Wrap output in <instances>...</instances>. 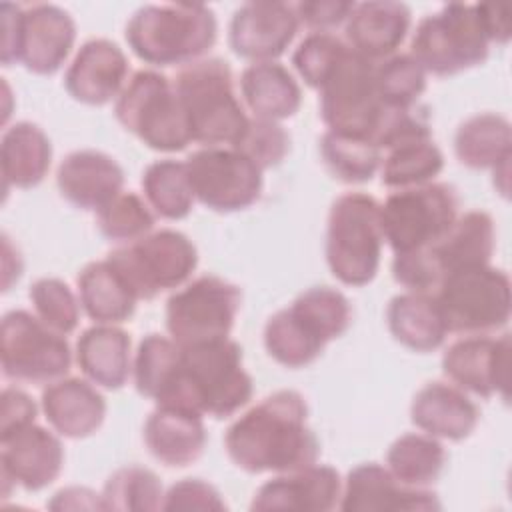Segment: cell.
I'll return each instance as SVG.
<instances>
[{
    "label": "cell",
    "instance_id": "7dc6e473",
    "mask_svg": "<svg viewBox=\"0 0 512 512\" xmlns=\"http://www.w3.org/2000/svg\"><path fill=\"white\" fill-rule=\"evenodd\" d=\"M392 276L400 286L422 294H434L444 278L430 246L394 254Z\"/></svg>",
    "mask_w": 512,
    "mask_h": 512
},
{
    "label": "cell",
    "instance_id": "d590c367",
    "mask_svg": "<svg viewBox=\"0 0 512 512\" xmlns=\"http://www.w3.org/2000/svg\"><path fill=\"white\" fill-rule=\"evenodd\" d=\"M142 190L148 206L166 220L186 218L196 200L186 162L172 158L156 160L144 170Z\"/></svg>",
    "mask_w": 512,
    "mask_h": 512
},
{
    "label": "cell",
    "instance_id": "681fc988",
    "mask_svg": "<svg viewBox=\"0 0 512 512\" xmlns=\"http://www.w3.org/2000/svg\"><path fill=\"white\" fill-rule=\"evenodd\" d=\"M300 24L310 28L312 32H330L348 20L354 2L342 0H308L294 4Z\"/></svg>",
    "mask_w": 512,
    "mask_h": 512
},
{
    "label": "cell",
    "instance_id": "60d3db41",
    "mask_svg": "<svg viewBox=\"0 0 512 512\" xmlns=\"http://www.w3.org/2000/svg\"><path fill=\"white\" fill-rule=\"evenodd\" d=\"M96 224L112 242H134L152 230L154 214L136 192H120L96 210Z\"/></svg>",
    "mask_w": 512,
    "mask_h": 512
},
{
    "label": "cell",
    "instance_id": "7c38bea8",
    "mask_svg": "<svg viewBox=\"0 0 512 512\" xmlns=\"http://www.w3.org/2000/svg\"><path fill=\"white\" fill-rule=\"evenodd\" d=\"M328 130L372 140L384 102L376 90V62L350 44L318 88Z\"/></svg>",
    "mask_w": 512,
    "mask_h": 512
},
{
    "label": "cell",
    "instance_id": "d4e9b609",
    "mask_svg": "<svg viewBox=\"0 0 512 512\" xmlns=\"http://www.w3.org/2000/svg\"><path fill=\"white\" fill-rule=\"evenodd\" d=\"M478 418V406L448 382L424 384L410 404V420L434 438L464 440L474 432Z\"/></svg>",
    "mask_w": 512,
    "mask_h": 512
},
{
    "label": "cell",
    "instance_id": "b9f144b4",
    "mask_svg": "<svg viewBox=\"0 0 512 512\" xmlns=\"http://www.w3.org/2000/svg\"><path fill=\"white\" fill-rule=\"evenodd\" d=\"M376 90L388 106H412L426 90V70L412 54H392L376 62Z\"/></svg>",
    "mask_w": 512,
    "mask_h": 512
},
{
    "label": "cell",
    "instance_id": "ac0fdd59",
    "mask_svg": "<svg viewBox=\"0 0 512 512\" xmlns=\"http://www.w3.org/2000/svg\"><path fill=\"white\" fill-rule=\"evenodd\" d=\"M300 28L294 4L246 2L230 20V48L252 62H270L284 54Z\"/></svg>",
    "mask_w": 512,
    "mask_h": 512
},
{
    "label": "cell",
    "instance_id": "1f68e13d",
    "mask_svg": "<svg viewBox=\"0 0 512 512\" xmlns=\"http://www.w3.org/2000/svg\"><path fill=\"white\" fill-rule=\"evenodd\" d=\"M386 320L390 334L416 352L440 348L448 334L434 294L406 292L394 296L388 304Z\"/></svg>",
    "mask_w": 512,
    "mask_h": 512
},
{
    "label": "cell",
    "instance_id": "f907efd6",
    "mask_svg": "<svg viewBox=\"0 0 512 512\" xmlns=\"http://www.w3.org/2000/svg\"><path fill=\"white\" fill-rule=\"evenodd\" d=\"M36 414L38 408L26 392L18 388H4L0 408V436L32 424L36 420Z\"/></svg>",
    "mask_w": 512,
    "mask_h": 512
},
{
    "label": "cell",
    "instance_id": "2e32d148",
    "mask_svg": "<svg viewBox=\"0 0 512 512\" xmlns=\"http://www.w3.org/2000/svg\"><path fill=\"white\" fill-rule=\"evenodd\" d=\"M442 370L462 390L482 398L498 394L508 400L510 334L498 338L470 334L456 340L442 356Z\"/></svg>",
    "mask_w": 512,
    "mask_h": 512
},
{
    "label": "cell",
    "instance_id": "30bf717a",
    "mask_svg": "<svg viewBox=\"0 0 512 512\" xmlns=\"http://www.w3.org/2000/svg\"><path fill=\"white\" fill-rule=\"evenodd\" d=\"M458 194L444 182L394 190L380 204L382 234L394 254L440 242L458 218Z\"/></svg>",
    "mask_w": 512,
    "mask_h": 512
},
{
    "label": "cell",
    "instance_id": "db71d44e",
    "mask_svg": "<svg viewBox=\"0 0 512 512\" xmlns=\"http://www.w3.org/2000/svg\"><path fill=\"white\" fill-rule=\"evenodd\" d=\"M486 30L490 34L492 44H506L510 38V22H508V10L502 6H490V4H480Z\"/></svg>",
    "mask_w": 512,
    "mask_h": 512
},
{
    "label": "cell",
    "instance_id": "f546056e",
    "mask_svg": "<svg viewBox=\"0 0 512 512\" xmlns=\"http://www.w3.org/2000/svg\"><path fill=\"white\" fill-rule=\"evenodd\" d=\"M78 298L86 316L98 324H118L128 320L138 302V296L126 278L108 258L90 262L80 270Z\"/></svg>",
    "mask_w": 512,
    "mask_h": 512
},
{
    "label": "cell",
    "instance_id": "ffe728a7",
    "mask_svg": "<svg viewBox=\"0 0 512 512\" xmlns=\"http://www.w3.org/2000/svg\"><path fill=\"white\" fill-rule=\"evenodd\" d=\"M76 40L72 16L56 4L22 8L18 62L34 74H54L68 58Z\"/></svg>",
    "mask_w": 512,
    "mask_h": 512
},
{
    "label": "cell",
    "instance_id": "cb8c5ba5",
    "mask_svg": "<svg viewBox=\"0 0 512 512\" xmlns=\"http://www.w3.org/2000/svg\"><path fill=\"white\" fill-rule=\"evenodd\" d=\"M410 22V8L402 2H360L354 4L346 20V42L362 56L380 62L400 48L410 30Z\"/></svg>",
    "mask_w": 512,
    "mask_h": 512
},
{
    "label": "cell",
    "instance_id": "4316f807",
    "mask_svg": "<svg viewBox=\"0 0 512 512\" xmlns=\"http://www.w3.org/2000/svg\"><path fill=\"white\" fill-rule=\"evenodd\" d=\"M148 452L166 466H188L196 462L206 446L202 416L184 408L158 406L144 424Z\"/></svg>",
    "mask_w": 512,
    "mask_h": 512
},
{
    "label": "cell",
    "instance_id": "8fae6325",
    "mask_svg": "<svg viewBox=\"0 0 512 512\" xmlns=\"http://www.w3.org/2000/svg\"><path fill=\"white\" fill-rule=\"evenodd\" d=\"M126 278L138 300H152L184 284L198 264L192 240L178 230H156L106 256Z\"/></svg>",
    "mask_w": 512,
    "mask_h": 512
},
{
    "label": "cell",
    "instance_id": "484cf974",
    "mask_svg": "<svg viewBox=\"0 0 512 512\" xmlns=\"http://www.w3.org/2000/svg\"><path fill=\"white\" fill-rule=\"evenodd\" d=\"M42 412L60 436L76 440L94 434L102 426L106 400L84 378H60L44 388Z\"/></svg>",
    "mask_w": 512,
    "mask_h": 512
},
{
    "label": "cell",
    "instance_id": "7a4b0ae2",
    "mask_svg": "<svg viewBox=\"0 0 512 512\" xmlns=\"http://www.w3.org/2000/svg\"><path fill=\"white\" fill-rule=\"evenodd\" d=\"M180 348L178 368L158 406L228 418L250 402L254 386L238 342L220 338Z\"/></svg>",
    "mask_w": 512,
    "mask_h": 512
},
{
    "label": "cell",
    "instance_id": "f6af8a7d",
    "mask_svg": "<svg viewBox=\"0 0 512 512\" xmlns=\"http://www.w3.org/2000/svg\"><path fill=\"white\" fill-rule=\"evenodd\" d=\"M430 138V118L424 106H388L384 104L382 114L378 118L376 130L372 134V142L382 150H390L394 146Z\"/></svg>",
    "mask_w": 512,
    "mask_h": 512
},
{
    "label": "cell",
    "instance_id": "5bb4252c",
    "mask_svg": "<svg viewBox=\"0 0 512 512\" xmlns=\"http://www.w3.org/2000/svg\"><path fill=\"white\" fill-rule=\"evenodd\" d=\"M240 288L204 274L176 290L166 302V328L180 346L228 338L240 310Z\"/></svg>",
    "mask_w": 512,
    "mask_h": 512
},
{
    "label": "cell",
    "instance_id": "74e56055",
    "mask_svg": "<svg viewBox=\"0 0 512 512\" xmlns=\"http://www.w3.org/2000/svg\"><path fill=\"white\" fill-rule=\"evenodd\" d=\"M444 166L440 148L430 140H414L388 150L382 162V184L388 188H410L432 182Z\"/></svg>",
    "mask_w": 512,
    "mask_h": 512
},
{
    "label": "cell",
    "instance_id": "d6a6232c",
    "mask_svg": "<svg viewBox=\"0 0 512 512\" xmlns=\"http://www.w3.org/2000/svg\"><path fill=\"white\" fill-rule=\"evenodd\" d=\"M496 246L494 220L488 212L470 210L456 218L448 234L432 248L442 274L456 268L490 264Z\"/></svg>",
    "mask_w": 512,
    "mask_h": 512
},
{
    "label": "cell",
    "instance_id": "f5cc1de1",
    "mask_svg": "<svg viewBox=\"0 0 512 512\" xmlns=\"http://www.w3.org/2000/svg\"><path fill=\"white\" fill-rule=\"evenodd\" d=\"M48 508L52 510H106L102 494H96L90 488L82 486H70L62 488L54 494V498L48 502Z\"/></svg>",
    "mask_w": 512,
    "mask_h": 512
},
{
    "label": "cell",
    "instance_id": "9a60e30c",
    "mask_svg": "<svg viewBox=\"0 0 512 512\" xmlns=\"http://www.w3.org/2000/svg\"><path fill=\"white\" fill-rule=\"evenodd\" d=\"M194 198L214 212H238L262 194V168L232 146H204L186 160Z\"/></svg>",
    "mask_w": 512,
    "mask_h": 512
},
{
    "label": "cell",
    "instance_id": "603a6c76",
    "mask_svg": "<svg viewBox=\"0 0 512 512\" xmlns=\"http://www.w3.org/2000/svg\"><path fill=\"white\" fill-rule=\"evenodd\" d=\"M56 184L70 204L100 210L122 192L124 172L112 156L100 150H76L60 162Z\"/></svg>",
    "mask_w": 512,
    "mask_h": 512
},
{
    "label": "cell",
    "instance_id": "c3c4849f",
    "mask_svg": "<svg viewBox=\"0 0 512 512\" xmlns=\"http://www.w3.org/2000/svg\"><path fill=\"white\" fill-rule=\"evenodd\" d=\"M226 502L220 498V492L200 480L184 478L168 488L164 494L162 510H224Z\"/></svg>",
    "mask_w": 512,
    "mask_h": 512
},
{
    "label": "cell",
    "instance_id": "ab89813d",
    "mask_svg": "<svg viewBox=\"0 0 512 512\" xmlns=\"http://www.w3.org/2000/svg\"><path fill=\"white\" fill-rule=\"evenodd\" d=\"M102 500L106 510H160L164 490L160 478L144 466L118 468L104 484Z\"/></svg>",
    "mask_w": 512,
    "mask_h": 512
},
{
    "label": "cell",
    "instance_id": "7bdbcfd3",
    "mask_svg": "<svg viewBox=\"0 0 512 512\" xmlns=\"http://www.w3.org/2000/svg\"><path fill=\"white\" fill-rule=\"evenodd\" d=\"M36 316L60 334H70L78 326L80 302L70 286L58 278H40L28 292Z\"/></svg>",
    "mask_w": 512,
    "mask_h": 512
},
{
    "label": "cell",
    "instance_id": "bcb514c9",
    "mask_svg": "<svg viewBox=\"0 0 512 512\" xmlns=\"http://www.w3.org/2000/svg\"><path fill=\"white\" fill-rule=\"evenodd\" d=\"M232 148L240 150L258 168L266 170L284 160L290 150V136L278 122L254 116L248 120L244 134Z\"/></svg>",
    "mask_w": 512,
    "mask_h": 512
},
{
    "label": "cell",
    "instance_id": "5b68a950",
    "mask_svg": "<svg viewBox=\"0 0 512 512\" xmlns=\"http://www.w3.org/2000/svg\"><path fill=\"white\" fill-rule=\"evenodd\" d=\"M184 108L192 142L234 146L248 126L244 106L236 98L232 70L222 58H202L180 68L172 80Z\"/></svg>",
    "mask_w": 512,
    "mask_h": 512
},
{
    "label": "cell",
    "instance_id": "f1b7e54d",
    "mask_svg": "<svg viewBox=\"0 0 512 512\" xmlns=\"http://www.w3.org/2000/svg\"><path fill=\"white\" fill-rule=\"evenodd\" d=\"M240 92L256 118L284 120L298 112L302 90L280 62H252L242 70Z\"/></svg>",
    "mask_w": 512,
    "mask_h": 512
},
{
    "label": "cell",
    "instance_id": "6da1fadb",
    "mask_svg": "<svg viewBox=\"0 0 512 512\" xmlns=\"http://www.w3.org/2000/svg\"><path fill=\"white\" fill-rule=\"evenodd\" d=\"M230 460L250 472H292L316 464L320 442L300 392L278 390L238 416L224 436Z\"/></svg>",
    "mask_w": 512,
    "mask_h": 512
},
{
    "label": "cell",
    "instance_id": "f35d334b",
    "mask_svg": "<svg viewBox=\"0 0 512 512\" xmlns=\"http://www.w3.org/2000/svg\"><path fill=\"white\" fill-rule=\"evenodd\" d=\"M180 344L160 334H148L140 340L134 356V384L136 390L158 402L174 378L180 362Z\"/></svg>",
    "mask_w": 512,
    "mask_h": 512
},
{
    "label": "cell",
    "instance_id": "d6986e66",
    "mask_svg": "<svg viewBox=\"0 0 512 512\" xmlns=\"http://www.w3.org/2000/svg\"><path fill=\"white\" fill-rule=\"evenodd\" d=\"M340 508L346 512H398L438 510L440 502L426 488H412L376 462H366L348 472L342 484Z\"/></svg>",
    "mask_w": 512,
    "mask_h": 512
},
{
    "label": "cell",
    "instance_id": "277c9868",
    "mask_svg": "<svg viewBox=\"0 0 512 512\" xmlns=\"http://www.w3.org/2000/svg\"><path fill=\"white\" fill-rule=\"evenodd\" d=\"M218 24L204 4H148L126 24L132 52L152 66H186L214 46Z\"/></svg>",
    "mask_w": 512,
    "mask_h": 512
},
{
    "label": "cell",
    "instance_id": "52a82bcc",
    "mask_svg": "<svg viewBox=\"0 0 512 512\" xmlns=\"http://www.w3.org/2000/svg\"><path fill=\"white\" fill-rule=\"evenodd\" d=\"M490 44L480 4L454 2L418 22L410 54L426 72L452 76L482 64Z\"/></svg>",
    "mask_w": 512,
    "mask_h": 512
},
{
    "label": "cell",
    "instance_id": "8d00e7d4",
    "mask_svg": "<svg viewBox=\"0 0 512 512\" xmlns=\"http://www.w3.org/2000/svg\"><path fill=\"white\" fill-rule=\"evenodd\" d=\"M320 156L328 172L346 184L372 180L382 160L380 148L372 140L334 130L322 136Z\"/></svg>",
    "mask_w": 512,
    "mask_h": 512
},
{
    "label": "cell",
    "instance_id": "4fadbf2b",
    "mask_svg": "<svg viewBox=\"0 0 512 512\" xmlns=\"http://www.w3.org/2000/svg\"><path fill=\"white\" fill-rule=\"evenodd\" d=\"M2 372L14 382L50 384L64 378L72 364L70 344L26 310H10L0 326Z\"/></svg>",
    "mask_w": 512,
    "mask_h": 512
},
{
    "label": "cell",
    "instance_id": "44dd1931",
    "mask_svg": "<svg viewBox=\"0 0 512 512\" xmlns=\"http://www.w3.org/2000/svg\"><path fill=\"white\" fill-rule=\"evenodd\" d=\"M342 480L332 466L310 464L292 472H282L258 488L252 510H296L326 512L338 506Z\"/></svg>",
    "mask_w": 512,
    "mask_h": 512
},
{
    "label": "cell",
    "instance_id": "e575fe53",
    "mask_svg": "<svg viewBox=\"0 0 512 512\" xmlns=\"http://www.w3.org/2000/svg\"><path fill=\"white\" fill-rule=\"evenodd\" d=\"M446 462V450L438 438L430 434H402L396 438L386 454L388 470L396 480L412 488H426L432 484Z\"/></svg>",
    "mask_w": 512,
    "mask_h": 512
},
{
    "label": "cell",
    "instance_id": "3957f363",
    "mask_svg": "<svg viewBox=\"0 0 512 512\" xmlns=\"http://www.w3.org/2000/svg\"><path fill=\"white\" fill-rule=\"evenodd\" d=\"M350 322L352 308L340 290L312 286L268 318L264 346L278 364L302 368L314 362L330 340L342 336Z\"/></svg>",
    "mask_w": 512,
    "mask_h": 512
},
{
    "label": "cell",
    "instance_id": "83f0119b",
    "mask_svg": "<svg viewBox=\"0 0 512 512\" xmlns=\"http://www.w3.org/2000/svg\"><path fill=\"white\" fill-rule=\"evenodd\" d=\"M76 362L92 384L108 390L122 388L132 372L128 332L114 324L84 330L76 342Z\"/></svg>",
    "mask_w": 512,
    "mask_h": 512
},
{
    "label": "cell",
    "instance_id": "9c48e42d",
    "mask_svg": "<svg viewBox=\"0 0 512 512\" xmlns=\"http://www.w3.org/2000/svg\"><path fill=\"white\" fill-rule=\"evenodd\" d=\"M116 120L158 152H180L192 142L190 126L172 80L156 70H138L114 104Z\"/></svg>",
    "mask_w": 512,
    "mask_h": 512
},
{
    "label": "cell",
    "instance_id": "ee69618b",
    "mask_svg": "<svg viewBox=\"0 0 512 512\" xmlns=\"http://www.w3.org/2000/svg\"><path fill=\"white\" fill-rule=\"evenodd\" d=\"M348 42L332 32H310L296 48L292 64L310 88H320L334 64L346 52Z\"/></svg>",
    "mask_w": 512,
    "mask_h": 512
},
{
    "label": "cell",
    "instance_id": "ba28073f",
    "mask_svg": "<svg viewBox=\"0 0 512 512\" xmlns=\"http://www.w3.org/2000/svg\"><path fill=\"white\" fill-rule=\"evenodd\" d=\"M434 298L446 330L454 334H488L510 320V278L490 264L444 274Z\"/></svg>",
    "mask_w": 512,
    "mask_h": 512
},
{
    "label": "cell",
    "instance_id": "816d5d0a",
    "mask_svg": "<svg viewBox=\"0 0 512 512\" xmlns=\"http://www.w3.org/2000/svg\"><path fill=\"white\" fill-rule=\"evenodd\" d=\"M20 20L22 6L2 4V48L0 60L4 66H12L18 62V42H20Z\"/></svg>",
    "mask_w": 512,
    "mask_h": 512
},
{
    "label": "cell",
    "instance_id": "4dcf8cb0",
    "mask_svg": "<svg viewBox=\"0 0 512 512\" xmlns=\"http://www.w3.org/2000/svg\"><path fill=\"white\" fill-rule=\"evenodd\" d=\"M52 144L46 132L34 122H16L0 142V164L4 188H34L50 170Z\"/></svg>",
    "mask_w": 512,
    "mask_h": 512
},
{
    "label": "cell",
    "instance_id": "7402d4cb",
    "mask_svg": "<svg viewBox=\"0 0 512 512\" xmlns=\"http://www.w3.org/2000/svg\"><path fill=\"white\" fill-rule=\"evenodd\" d=\"M128 60L118 44L106 38H92L80 46L64 74L68 94L84 104L102 106L118 98L126 86Z\"/></svg>",
    "mask_w": 512,
    "mask_h": 512
},
{
    "label": "cell",
    "instance_id": "836d02e7",
    "mask_svg": "<svg viewBox=\"0 0 512 512\" xmlns=\"http://www.w3.org/2000/svg\"><path fill=\"white\" fill-rule=\"evenodd\" d=\"M454 152L468 168H498L512 156L510 122L494 112L470 116L456 130Z\"/></svg>",
    "mask_w": 512,
    "mask_h": 512
},
{
    "label": "cell",
    "instance_id": "e0dca14e",
    "mask_svg": "<svg viewBox=\"0 0 512 512\" xmlns=\"http://www.w3.org/2000/svg\"><path fill=\"white\" fill-rule=\"evenodd\" d=\"M0 446L4 496L8 494L10 484H18L30 492L42 490L62 472V442L56 434L36 422L0 436Z\"/></svg>",
    "mask_w": 512,
    "mask_h": 512
},
{
    "label": "cell",
    "instance_id": "8992f818",
    "mask_svg": "<svg viewBox=\"0 0 512 512\" xmlns=\"http://www.w3.org/2000/svg\"><path fill=\"white\" fill-rule=\"evenodd\" d=\"M380 204L364 192L338 196L328 212L326 262L330 272L348 286L374 280L382 256Z\"/></svg>",
    "mask_w": 512,
    "mask_h": 512
}]
</instances>
